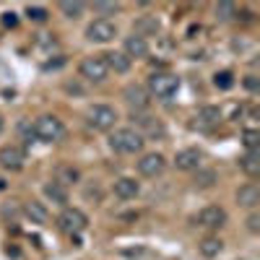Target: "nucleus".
Instances as JSON below:
<instances>
[{
  "label": "nucleus",
  "instance_id": "1",
  "mask_svg": "<svg viewBox=\"0 0 260 260\" xmlns=\"http://www.w3.org/2000/svg\"><path fill=\"white\" fill-rule=\"evenodd\" d=\"M143 133L136 127H117L115 133L110 136V146L117 154H138L143 148Z\"/></svg>",
  "mask_w": 260,
  "mask_h": 260
},
{
  "label": "nucleus",
  "instance_id": "2",
  "mask_svg": "<svg viewBox=\"0 0 260 260\" xmlns=\"http://www.w3.org/2000/svg\"><path fill=\"white\" fill-rule=\"evenodd\" d=\"M34 136L45 143H57L65 138V125L55 115H42L34 120Z\"/></svg>",
  "mask_w": 260,
  "mask_h": 260
},
{
  "label": "nucleus",
  "instance_id": "3",
  "mask_svg": "<svg viewBox=\"0 0 260 260\" xmlns=\"http://www.w3.org/2000/svg\"><path fill=\"white\" fill-rule=\"evenodd\" d=\"M86 122H89V127L107 133V130H112L115 122H117V110L110 104H94V107H89V112H86Z\"/></svg>",
  "mask_w": 260,
  "mask_h": 260
},
{
  "label": "nucleus",
  "instance_id": "4",
  "mask_svg": "<svg viewBox=\"0 0 260 260\" xmlns=\"http://www.w3.org/2000/svg\"><path fill=\"white\" fill-rule=\"evenodd\" d=\"M57 226L71 234V237H78L86 226H89V216H86L81 208H62V213L57 216Z\"/></svg>",
  "mask_w": 260,
  "mask_h": 260
},
{
  "label": "nucleus",
  "instance_id": "5",
  "mask_svg": "<svg viewBox=\"0 0 260 260\" xmlns=\"http://www.w3.org/2000/svg\"><path fill=\"white\" fill-rule=\"evenodd\" d=\"M180 78L172 73H154L148 78V94H154L156 99H169L172 94H177Z\"/></svg>",
  "mask_w": 260,
  "mask_h": 260
},
{
  "label": "nucleus",
  "instance_id": "6",
  "mask_svg": "<svg viewBox=\"0 0 260 260\" xmlns=\"http://www.w3.org/2000/svg\"><path fill=\"white\" fill-rule=\"evenodd\" d=\"M78 71L86 81H91V83H104L107 76H110V68H107V62L102 55H91V57H83L81 65H78Z\"/></svg>",
  "mask_w": 260,
  "mask_h": 260
},
{
  "label": "nucleus",
  "instance_id": "7",
  "mask_svg": "<svg viewBox=\"0 0 260 260\" xmlns=\"http://www.w3.org/2000/svg\"><path fill=\"white\" fill-rule=\"evenodd\" d=\"M117 37V24H112L110 18H94L89 26H86V39L96 42V45H107Z\"/></svg>",
  "mask_w": 260,
  "mask_h": 260
},
{
  "label": "nucleus",
  "instance_id": "8",
  "mask_svg": "<svg viewBox=\"0 0 260 260\" xmlns=\"http://www.w3.org/2000/svg\"><path fill=\"white\" fill-rule=\"evenodd\" d=\"M26 164V151L16 146V143H8L0 148V167H3L6 172H21Z\"/></svg>",
  "mask_w": 260,
  "mask_h": 260
},
{
  "label": "nucleus",
  "instance_id": "9",
  "mask_svg": "<svg viewBox=\"0 0 260 260\" xmlns=\"http://www.w3.org/2000/svg\"><path fill=\"white\" fill-rule=\"evenodd\" d=\"M122 96H125L127 107H130L133 112H143V110H148V104H151L148 89H146V86H138V83H127L125 91H122Z\"/></svg>",
  "mask_w": 260,
  "mask_h": 260
},
{
  "label": "nucleus",
  "instance_id": "10",
  "mask_svg": "<svg viewBox=\"0 0 260 260\" xmlns=\"http://www.w3.org/2000/svg\"><path fill=\"white\" fill-rule=\"evenodd\" d=\"M195 224L203 229H221L226 224V211L221 206H206L198 216H195Z\"/></svg>",
  "mask_w": 260,
  "mask_h": 260
},
{
  "label": "nucleus",
  "instance_id": "11",
  "mask_svg": "<svg viewBox=\"0 0 260 260\" xmlns=\"http://www.w3.org/2000/svg\"><path fill=\"white\" fill-rule=\"evenodd\" d=\"M167 169V159L161 154H156V151H151V154H143L138 159V172L143 177H159L161 172Z\"/></svg>",
  "mask_w": 260,
  "mask_h": 260
},
{
  "label": "nucleus",
  "instance_id": "12",
  "mask_svg": "<svg viewBox=\"0 0 260 260\" xmlns=\"http://www.w3.org/2000/svg\"><path fill=\"white\" fill-rule=\"evenodd\" d=\"M175 167L182 169V172H195V169H201V151H198V148H182V151H177Z\"/></svg>",
  "mask_w": 260,
  "mask_h": 260
},
{
  "label": "nucleus",
  "instance_id": "13",
  "mask_svg": "<svg viewBox=\"0 0 260 260\" xmlns=\"http://www.w3.org/2000/svg\"><path fill=\"white\" fill-rule=\"evenodd\" d=\"M237 203H240L242 208H257V203H260V187L255 182L242 185L240 190H237Z\"/></svg>",
  "mask_w": 260,
  "mask_h": 260
},
{
  "label": "nucleus",
  "instance_id": "14",
  "mask_svg": "<svg viewBox=\"0 0 260 260\" xmlns=\"http://www.w3.org/2000/svg\"><path fill=\"white\" fill-rule=\"evenodd\" d=\"M115 195L120 201H133L136 195L141 192V185L133 180V177H120V180H115Z\"/></svg>",
  "mask_w": 260,
  "mask_h": 260
},
{
  "label": "nucleus",
  "instance_id": "15",
  "mask_svg": "<svg viewBox=\"0 0 260 260\" xmlns=\"http://www.w3.org/2000/svg\"><path fill=\"white\" fill-rule=\"evenodd\" d=\"M159 29H161V24H159L156 16H141V18H136V24H133V34H138L143 39L159 34Z\"/></svg>",
  "mask_w": 260,
  "mask_h": 260
},
{
  "label": "nucleus",
  "instance_id": "16",
  "mask_svg": "<svg viewBox=\"0 0 260 260\" xmlns=\"http://www.w3.org/2000/svg\"><path fill=\"white\" fill-rule=\"evenodd\" d=\"M130 117H133V122H138V125L146 130V133L151 136V138H164L167 130H164V125H161L156 117H146V115H138V112H133Z\"/></svg>",
  "mask_w": 260,
  "mask_h": 260
},
{
  "label": "nucleus",
  "instance_id": "17",
  "mask_svg": "<svg viewBox=\"0 0 260 260\" xmlns=\"http://www.w3.org/2000/svg\"><path fill=\"white\" fill-rule=\"evenodd\" d=\"M130 60L133 57H146L148 55V42L143 39V37H138V34H133V37H125V50H122Z\"/></svg>",
  "mask_w": 260,
  "mask_h": 260
},
{
  "label": "nucleus",
  "instance_id": "18",
  "mask_svg": "<svg viewBox=\"0 0 260 260\" xmlns=\"http://www.w3.org/2000/svg\"><path fill=\"white\" fill-rule=\"evenodd\" d=\"M102 57H104V62H107V68L115 71V73H127L130 65H133V60H130L125 52H107V55H102Z\"/></svg>",
  "mask_w": 260,
  "mask_h": 260
},
{
  "label": "nucleus",
  "instance_id": "19",
  "mask_svg": "<svg viewBox=\"0 0 260 260\" xmlns=\"http://www.w3.org/2000/svg\"><path fill=\"white\" fill-rule=\"evenodd\" d=\"M24 213L29 216L34 224H50V211H47L45 203H39V201H29V203H24Z\"/></svg>",
  "mask_w": 260,
  "mask_h": 260
},
{
  "label": "nucleus",
  "instance_id": "20",
  "mask_svg": "<svg viewBox=\"0 0 260 260\" xmlns=\"http://www.w3.org/2000/svg\"><path fill=\"white\" fill-rule=\"evenodd\" d=\"M195 120H198V125L203 127V130H211L213 125H219V120H221V110H219V107H201V110H198V117H195Z\"/></svg>",
  "mask_w": 260,
  "mask_h": 260
},
{
  "label": "nucleus",
  "instance_id": "21",
  "mask_svg": "<svg viewBox=\"0 0 260 260\" xmlns=\"http://www.w3.org/2000/svg\"><path fill=\"white\" fill-rule=\"evenodd\" d=\"M81 180V172L73 167V164H60L57 172H55V182H60L62 187H71Z\"/></svg>",
  "mask_w": 260,
  "mask_h": 260
},
{
  "label": "nucleus",
  "instance_id": "22",
  "mask_svg": "<svg viewBox=\"0 0 260 260\" xmlns=\"http://www.w3.org/2000/svg\"><path fill=\"white\" fill-rule=\"evenodd\" d=\"M240 169L247 177H257L260 175V151H247V154L240 159Z\"/></svg>",
  "mask_w": 260,
  "mask_h": 260
},
{
  "label": "nucleus",
  "instance_id": "23",
  "mask_svg": "<svg viewBox=\"0 0 260 260\" xmlns=\"http://www.w3.org/2000/svg\"><path fill=\"white\" fill-rule=\"evenodd\" d=\"M45 195L52 201V203H57V206H62L65 208V203H68V187H62L60 182H47L45 185Z\"/></svg>",
  "mask_w": 260,
  "mask_h": 260
},
{
  "label": "nucleus",
  "instance_id": "24",
  "mask_svg": "<svg viewBox=\"0 0 260 260\" xmlns=\"http://www.w3.org/2000/svg\"><path fill=\"white\" fill-rule=\"evenodd\" d=\"M198 250H201L203 257H216L224 250V242L219 240V237H203V240L198 242Z\"/></svg>",
  "mask_w": 260,
  "mask_h": 260
},
{
  "label": "nucleus",
  "instance_id": "25",
  "mask_svg": "<svg viewBox=\"0 0 260 260\" xmlns=\"http://www.w3.org/2000/svg\"><path fill=\"white\" fill-rule=\"evenodd\" d=\"M83 3H78V0H62L60 3V13L65 16V18H81L83 16Z\"/></svg>",
  "mask_w": 260,
  "mask_h": 260
},
{
  "label": "nucleus",
  "instance_id": "26",
  "mask_svg": "<svg viewBox=\"0 0 260 260\" xmlns=\"http://www.w3.org/2000/svg\"><path fill=\"white\" fill-rule=\"evenodd\" d=\"M216 172L213 169H195V187H213Z\"/></svg>",
  "mask_w": 260,
  "mask_h": 260
},
{
  "label": "nucleus",
  "instance_id": "27",
  "mask_svg": "<svg viewBox=\"0 0 260 260\" xmlns=\"http://www.w3.org/2000/svg\"><path fill=\"white\" fill-rule=\"evenodd\" d=\"M213 83H216V89L229 91L232 86H234V76H232L229 71H221V73H216V76H213Z\"/></svg>",
  "mask_w": 260,
  "mask_h": 260
},
{
  "label": "nucleus",
  "instance_id": "28",
  "mask_svg": "<svg viewBox=\"0 0 260 260\" xmlns=\"http://www.w3.org/2000/svg\"><path fill=\"white\" fill-rule=\"evenodd\" d=\"M237 16V6L234 3H219L216 6V18L219 21H232Z\"/></svg>",
  "mask_w": 260,
  "mask_h": 260
},
{
  "label": "nucleus",
  "instance_id": "29",
  "mask_svg": "<svg viewBox=\"0 0 260 260\" xmlns=\"http://www.w3.org/2000/svg\"><path fill=\"white\" fill-rule=\"evenodd\" d=\"M91 8H94L99 16H115V13H120V3H104V0H96Z\"/></svg>",
  "mask_w": 260,
  "mask_h": 260
},
{
  "label": "nucleus",
  "instance_id": "30",
  "mask_svg": "<svg viewBox=\"0 0 260 260\" xmlns=\"http://www.w3.org/2000/svg\"><path fill=\"white\" fill-rule=\"evenodd\" d=\"M242 143L247 151H257V143H260V133L257 130H245L242 133Z\"/></svg>",
  "mask_w": 260,
  "mask_h": 260
},
{
  "label": "nucleus",
  "instance_id": "31",
  "mask_svg": "<svg viewBox=\"0 0 260 260\" xmlns=\"http://www.w3.org/2000/svg\"><path fill=\"white\" fill-rule=\"evenodd\" d=\"M26 16L31 18V21H37V24H45V21H47V8H39V6H29L26 8Z\"/></svg>",
  "mask_w": 260,
  "mask_h": 260
},
{
  "label": "nucleus",
  "instance_id": "32",
  "mask_svg": "<svg viewBox=\"0 0 260 260\" xmlns=\"http://www.w3.org/2000/svg\"><path fill=\"white\" fill-rule=\"evenodd\" d=\"M247 232H252V234H260V213L257 211H252L250 216H247Z\"/></svg>",
  "mask_w": 260,
  "mask_h": 260
},
{
  "label": "nucleus",
  "instance_id": "33",
  "mask_svg": "<svg viewBox=\"0 0 260 260\" xmlns=\"http://www.w3.org/2000/svg\"><path fill=\"white\" fill-rule=\"evenodd\" d=\"M18 133H21V136H24L26 141H31V138H37V136H34V125H31V122H26V120H24V122H18Z\"/></svg>",
  "mask_w": 260,
  "mask_h": 260
},
{
  "label": "nucleus",
  "instance_id": "34",
  "mask_svg": "<svg viewBox=\"0 0 260 260\" xmlns=\"http://www.w3.org/2000/svg\"><path fill=\"white\" fill-rule=\"evenodd\" d=\"M3 26H8V29H16V26H18L16 13H3Z\"/></svg>",
  "mask_w": 260,
  "mask_h": 260
},
{
  "label": "nucleus",
  "instance_id": "35",
  "mask_svg": "<svg viewBox=\"0 0 260 260\" xmlns=\"http://www.w3.org/2000/svg\"><path fill=\"white\" fill-rule=\"evenodd\" d=\"M245 86H247L250 91H257V78H255V76H247V78H245Z\"/></svg>",
  "mask_w": 260,
  "mask_h": 260
},
{
  "label": "nucleus",
  "instance_id": "36",
  "mask_svg": "<svg viewBox=\"0 0 260 260\" xmlns=\"http://www.w3.org/2000/svg\"><path fill=\"white\" fill-rule=\"evenodd\" d=\"M0 130H3V117H0Z\"/></svg>",
  "mask_w": 260,
  "mask_h": 260
}]
</instances>
